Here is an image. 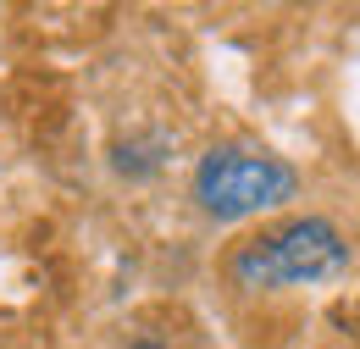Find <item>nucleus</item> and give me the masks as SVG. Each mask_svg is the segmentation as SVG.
Segmentation results:
<instances>
[{
	"instance_id": "1",
	"label": "nucleus",
	"mask_w": 360,
	"mask_h": 349,
	"mask_svg": "<svg viewBox=\"0 0 360 349\" xmlns=\"http://www.w3.org/2000/svg\"><path fill=\"white\" fill-rule=\"evenodd\" d=\"M344 261H349V244L338 239V227L321 217H300V222H283L277 233L238 244L227 272H233L238 288H300V283L338 277Z\"/></svg>"
},
{
	"instance_id": "2",
	"label": "nucleus",
	"mask_w": 360,
	"mask_h": 349,
	"mask_svg": "<svg viewBox=\"0 0 360 349\" xmlns=\"http://www.w3.org/2000/svg\"><path fill=\"white\" fill-rule=\"evenodd\" d=\"M294 189H300L294 167H283L277 156H255V150H211L194 172V200L217 222L277 211L283 200H294Z\"/></svg>"
}]
</instances>
